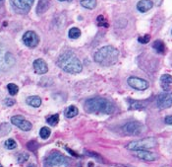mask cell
<instances>
[{"label":"cell","mask_w":172,"mask_h":167,"mask_svg":"<svg viewBox=\"0 0 172 167\" xmlns=\"http://www.w3.org/2000/svg\"><path fill=\"white\" fill-rule=\"evenodd\" d=\"M4 144H5V147L7 149H14V148L17 147V142H16L14 140H12V138L7 140Z\"/></svg>","instance_id":"27"},{"label":"cell","mask_w":172,"mask_h":167,"mask_svg":"<svg viewBox=\"0 0 172 167\" xmlns=\"http://www.w3.org/2000/svg\"><path fill=\"white\" fill-rule=\"evenodd\" d=\"M119 59V51L112 46H105L98 50L95 55V60L103 66H111Z\"/></svg>","instance_id":"3"},{"label":"cell","mask_w":172,"mask_h":167,"mask_svg":"<svg viewBox=\"0 0 172 167\" xmlns=\"http://www.w3.org/2000/svg\"><path fill=\"white\" fill-rule=\"evenodd\" d=\"M57 64L62 70L73 74L80 73L83 69V64L80 59L71 52H66L61 55L57 60Z\"/></svg>","instance_id":"2"},{"label":"cell","mask_w":172,"mask_h":167,"mask_svg":"<svg viewBox=\"0 0 172 167\" xmlns=\"http://www.w3.org/2000/svg\"><path fill=\"white\" fill-rule=\"evenodd\" d=\"M145 129V126L143 124L136 121H132L128 122V123L123 126L122 131L124 132V133L128 134V136H139V134L144 133Z\"/></svg>","instance_id":"7"},{"label":"cell","mask_w":172,"mask_h":167,"mask_svg":"<svg viewBox=\"0 0 172 167\" xmlns=\"http://www.w3.org/2000/svg\"><path fill=\"white\" fill-rule=\"evenodd\" d=\"M85 110L88 113H96V114H110L115 111V105L111 101L101 97H95L86 101Z\"/></svg>","instance_id":"1"},{"label":"cell","mask_w":172,"mask_h":167,"mask_svg":"<svg viewBox=\"0 0 172 167\" xmlns=\"http://www.w3.org/2000/svg\"><path fill=\"white\" fill-rule=\"evenodd\" d=\"M78 113H79V110H78V108L74 105L69 106V107L65 110V112H64L65 117L68 118V119H71V118L76 117L78 115Z\"/></svg>","instance_id":"19"},{"label":"cell","mask_w":172,"mask_h":167,"mask_svg":"<svg viewBox=\"0 0 172 167\" xmlns=\"http://www.w3.org/2000/svg\"><path fill=\"white\" fill-rule=\"evenodd\" d=\"M130 109L132 110H141V109H144V105L140 102L138 101H133V100H130Z\"/></svg>","instance_id":"26"},{"label":"cell","mask_w":172,"mask_h":167,"mask_svg":"<svg viewBox=\"0 0 172 167\" xmlns=\"http://www.w3.org/2000/svg\"><path fill=\"white\" fill-rule=\"evenodd\" d=\"M27 146H28V148H29V149L32 150V151H35V150L39 147V144H36V141L32 140V141H30V142H28Z\"/></svg>","instance_id":"31"},{"label":"cell","mask_w":172,"mask_h":167,"mask_svg":"<svg viewBox=\"0 0 172 167\" xmlns=\"http://www.w3.org/2000/svg\"><path fill=\"white\" fill-rule=\"evenodd\" d=\"M13 9L20 14H26L30 11L35 0H10Z\"/></svg>","instance_id":"8"},{"label":"cell","mask_w":172,"mask_h":167,"mask_svg":"<svg viewBox=\"0 0 172 167\" xmlns=\"http://www.w3.org/2000/svg\"><path fill=\"white\" fill-rule=\"evenodd\" d=\"M138 41L140 42L141 44H147L150 41V35H145V36H142L140 38L138 39Z\"/></svg>","instance_id":"32"},{"label":"cell","mask_w":172,"mask_h":167,"mask_svg":"<svg viewBox=\"0 0 172 167\" xmlns=\"http://www.w3.org/2000/svg\"><path fill=\"white\" fill-rule=\"evenodd\" d=\"M4 131V133H3V136L4 134H6V133H8L10 131H11V127L8 124H6V123H3L1 126H0V133L1 132H3Z\"/></svg>","instance_id":"30"},{"label":"cell","mask_w":172,"mask_h":167,"mask_svg":"<svg viewBox=\"0 0 172 167\" xmlns=\"http://www.w3.org/2000/svg\"><path fill=\"white\" fill-rule=\"evenodd\" d=\"M29 157H30V155H29V153H27V152L20 153L19 155H18V162H19L20 164L25 163V162H26L29 159Z\"/></svg>","instance_id":"28"},{"label":"cell","mask_w":172,"mask_h":167,"mask_svg":"<svg viewBox=\"0 0 172 167\" xmlns=\"http://www.w3.org/2000/svg\"><path fill=\"white\" fill-rule=\"evenodd\" d=\"M157 104L159 109H167L172 106V92L165 91L159 94L157 99Z\"/></svg>","instance_id":"9"},{"label":"cell","mask_w":172,"mask_h":167,"mask_svg":"<svg viewBox=\"0 0 172 167\" xmlns=\"http://www.w3.org/2000/svg\"><path fill=\"white\" fill-rule=\"evenodd\" d=\"M162 167H170V166H168V165H166V166H162Z\"/></svg>","instance_id":"36"},{"label":"cell","mask_w":172,"mask_h":167,"mask_svg":"<svg viewBox=\"0 0 172 167\" xmlns=\"http://www.w3.org/2000/svg\"><path fill=\"white\" fill-rule=\"evenodd\" d=\"M153 48L155 50V52H158V54H164V52H165V44L162 41H159V40L155 41L153 44Z\"/></svg>","instance_id":"20"},{"label":"cell","mask_w":172,"mask_h":167,"mask_svg":"<svg viewBox=\"0 0 172 167\" xmlns=\"http://www.w3.org/2000/svg\"><path fill=\"white\" fill-rule=\"evenodd\" d=\"M153 6V3L150 0H140L137 4V9L140 12H142V13H145V12L151 9Z\"/></svg>","instance_id":"15"},{"label":"cell","mask_w":172,"mask_h":167,"mask_svg":"<svg viewBox=\"0 0 172 167\" xmlns=\"http://www.w3.org/2000/svg\"><path fill=\"white\" fill-rule=\"evenodd\" d=\"M27 104L32 106V107H35V108H38L42 105V99L39 98V96H30L28 97L27 100Z\"/></svg>","instance_id":"18"},{"label":"cell","mask_w":172,"mask_h":167,"mask_svg":"<svg viewBox=\"0 0 172 167\" xmlns=\"http://www.w3.org/2000/svg\"><path fill=\"white\" fill-rule=\"evenodd\" d=\"M85 153L88 154L89 156H92V157H93V158H96L97 160L102 161V158L100 157L99 154H97V153H96V152H93V151H86Z\"/></svg>","instance_id":"33"},{"label":"cell","mask_w":172,"mask_h":167,"mask_svg":"<svg viewBox=\"0 0 172 167\" xmlns=\"http://www.w3.org/2000/svg\"><path fill=\"white\" fill-rule=\"evenodd\" d=\"M0 167H3V166H2V165H1V164H0Z\"/></svg>","instance_id":"38"},{"label":"cell","mask_w":172,"mask_h":167,"mask_svg":"<svg viewBox=\"0 0 172 167\" xmlns=\"http://www.w3.org/2000/svg\"><path fill=\"white\" fill-rule=\"evenodd\" d=\"M4 104L8 106V107H10V106H13L15 104V100L11 99V98H6L5 101H4Z\"/></svg>","instance_id":"34"},{"label":"cell","mask_w":172,"mask_h":167,"mask_svg":"<svg viewBox=\"0 0 172 167\" xmlns=\"http://www.w3.org/2000/svg\"><path fill=\"white\" fill-rule=\"evenodd\" d=\"M23 42L28 48H35L39 43V38L35 32L28 31L23 36Z\"/></svg>","instance_id":"12"},{"label":"cell","mask_w":172,"mask_h":167,"mask_svg":"<svg viewBox=\"0 0 172 167\" xmlns=\"http://www.w3.org/2000/svg\"><path fill=\"white\" fill-rule=\"evenodd\" d=\"M15 62V56L7 50L4 44H0V70H8L14 66Z\"/></svg>","instance_id":"5"},{"label":"cell","mask_w":172,"mask_h":167,"mask_svg":"<svg viewBox=\"0 0 172 167\" xmlns=\"http://www.w3.org/2000/svg\"><path fill=\"white\" fill-rule=\"evenodd\" d=\"M50 133H51L50 129L47 127H43L40 129V131H39V136L42 138H43V140H46V138L50 137Z\"/></svg>","instance_id":"24"},{"label":"cell","mask_w":172,"mask_h":167,"mask_svg":"<svg viewBox=\"0 0 172 167\" xmlns=\"http://www.w3.org/2000/svg\"><path fill=\"white\" fill-rule=\"evenodd\" d=\"M46 163L49 167H67L69 165V159L62 153L54 151L48 155Z\"/></svg>","instance_id":"6"},{"label":"cell","mask_w":172,"mask_h":167,"mask_svg":"<svg viewBox=\"0 0 172 167\" xmlns=\"http://www.w3.org/2000/svg\"><path fill=\"white\" fill-rule=\"evenodd\" d=\"M96 21H97V25L99 27H108V24H107V22H106V19L102 15L98 16Z\"/></svg>","instance_id":"29"},{"label":"cell","mask_w":172,"mask_h":167,"mask_svg":"<svg viewBox=\"0 0 172 167\" xmlns=\"http://www.w3.org/2000/svg\"><path fill=\"white\" fill-rule=\"evenodd\" d=\"M50 6V0H39V5L36 7V12L39 14L44 13Z\"/></svg>","instance_id":"17"},{"label":"cell","mask_w":172,"mask_h":167,"mask_svg":"<svg viewBox=\"0 0 172 167\" xmlns=\"http://www.w3.org/2000/svg\"><path fill=\"white\" fill-rule=\"evenodd\" d=\"M81 36V31L77 27H73L69 30V37L71 39H78Z\"/></svg>","instance_id":"22"},{"label":"cell","mask_w":172,"mask_h":167,"mask_svg":"<svg viewBox=\"0 0 172 167\" xmlns=\"http://www.w3.org/2000/svg\"><path fill=\"white\" fill-rule=\"evenodd\" d=\"M46 122L50 126H53V127H54V126H56L59 122V115L58 114H54V115L48 117L46 119Z\"/></svg>","instance_id":"23"},{"label":"cell","mask_w":172,"mask_h":167,"mask_svg":"<svg viewBox=\"0 0 172 167\" xmlns=\"http://www.w3.org/2000/svg\"><path fill=\"white\" fill-rule=\"evenodd\" d=\"M164 122H165V124L172 126V116L171 115L170 116H167L165 119H164Z\"/></svg>","instance_id":"35"},{"label":"cell","mask_w":172,"mask_h":167,"mask_svg":"<svg viewBox=\"0 0 172 167\" xmlns=\"http://www.w3.org/2000/svg\"><path fill=\"white\" fill-rule=\"evenodd\" d=\"M127 82L130 85L131 87L134 89H137V90H146V89L149 88L150 84L147 80L139 78V77H135V76H130L128 79H127Z\"/></svg>","instance_id":"10"},{"label":"cell","mask_w":172,"mask_h":167,"mask_svg":"<svg viewBox=\"0 0 172 167\" xmlns=\"http://www.w3.org/2000/svg\"><path fill=\"white\" fill-rule=\"evenodd\" d=\"M136 157H138L139 159L146 160V161H154L157 159V155L153 152L147 151V150H139L135 153Z\"/></svg>","instance_id":"13"},{"label":"cell","mask_w":172,"mask_h":167,"mask_svg":"<svg viewBox=\"0 0 172 167\" xmlns=\"http://www.w3.org/2000/svg\"><path fill=\"white\" fill-rule=\"evenodd\" d=\"M161 87L164 91L170 90V84H172V76L170 74H163L160 77Z\"/></svg>","instance_id":"16"},{"label":"cell","mask_w":172,"mask_h":167,"mask_svg":"<svg viewBox=\"0 0 172 167\" xmlns=\"http://www.w3.org/2000/svg\"><path fill=\"white\" fill-rule=\"evenodd\" d=\"M34 69L38 74H44L48 71V66L46 62L42 59H38L34 62Z\"/></svg>","instance_id":"14"},{"label":"cell","mask_w":172,"mask_h":167,"mask_svg":"<svg viewBox=\"0 0 172 167\" xmlns=\"http://www.w3.org/2000/svg\"><path fill=\"white\" fill-rule=\"evenodd\" d=\"M11 123L15 125L16 127L21 129L24 132H29L31 131L32 126L29 121H27L24 117L22 116H14L11 118Z\"/></svg>","instance_id":"11"},{"label":"cell","mask_w":172,"mask_h":167,"mask_svg":"<svg viewBox=\"0 0 172 167\" xmlns=\"http://www.w3.org/2000/svg\"><path fill=\"white\" fill-rule=\"evenodd\" d=\"M157 141L155 138L147 137V138H143V140L131 141L126 145V147L129 150L139 151V150H147V149L153 148L157 146Z\"/></svg>","instance_id":"4"},{"label":"cell","mask_w":172,"mask_h":167,"mask_svg":"<svg viewBox=\"0 0 172 167\" xmlns=\"http://www.w3.org/2000/svg\"><path fill=\"white\" fill-rule=\"evenodd\" d=\"M0 1H3V0H0Z\"/></svg>","instance_id":"39"},{"label":"cell","mask_w":172,"mask_h":167,"mask_svg":"<svg viewBox=\"0 0 172 167\" xmlns=\"http://www.w3.org/2000/svg\"><path fill=\"white\" fill-rule=\"evenodd\" d=\"M7 89H8V91H9V94L12 95V96L16 95L18 93V91H19V87L14 83H9V84H8L7 85Z\"/></svg>","instance_id":"25"},{"label":"cell","mask_w":172,"mask_h":167,"mask_svg":"<svg viewBox=\"0 0 172 167\" xmlns=\"http://www.w3.org/2000/svg\"><path fill=\"white\" fill-rule=\"evenodd\" d=\"M59 1H64V0H59Z\"/></svg>","instance_id":"37"},{"label":"cell","mask_w":172,"mask_h":167,"mask_svg":"<svg viewBox=\"0 0 172 167\" xmlns=\"http://www.w3.org/2000/svg\"><path fill=\"white\" fill-rule=\"evenodd\" d=\"M80 3L87 9H93L96 6V0H80Z\"/></svg>","instance_id":"21"}]
</instances>
